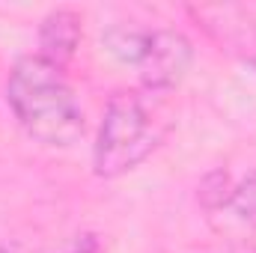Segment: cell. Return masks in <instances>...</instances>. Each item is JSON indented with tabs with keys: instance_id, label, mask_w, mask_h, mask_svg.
I'll use <instances>...</instances> for the list:
<instances>
[{
	"instance_id": "7a4b0ae2",
	"label": "cell",
	"mask_w": 256,
	"mask_h": 253,
	"mask_svg": "<svg viewBox=\"0 0 256 253\" xmlns=\"http://www.w3.org/2000/svg\"><path fill=\"white\" fill-rule=\"evenodd\" d=\"M173 116L164 92L116 90L102 114L92 146V167L102 179H116L143 164L170 134Z\"/></svg>"
},
{
	"instance_id": "ba28073f",
	"label": "cell",
	"mask_w": 256,
	"mask_h": 253,
	"mask_svg": "<svg viewBox=\"0 0 256 253\" xmlns=\"http://www.w3.org/2000/svg\"><path fill=\"white\" fill-rule=\"evenodd\" d=\"M68 253H98V244H96V238H84L74 250H68Z\"/></svg>"
},
{
	"instance_id": "6da1fadb",
	"label": "cell",
	"mask_w": 256,
	"mask_h": 253,
	"mask_svg": "<svg viewBox=\"0 0 256 253\" xmlns=\"http://www.w3.org/2000/svg\"><path fill=\"white\" fill-rule=\"evenodd\" d=\"M6 104L42 146H72L84 137V108L60 66L39 54L18 57L6 80Z\"/></svg>"
},
{
	"instance_id": "5b68a950",
	"label": "cell",
	"mask_w": 256,
	"mask_h": 253,
	"mask_svg": "<svg viewBox=\"0 0 256 253\" xmlns=\"http://www.w3.org/2000/svg\"><path fill=\"white\" fill-rule=\"evenodd\" d=\"M80 36H84V21L74 9L68 6L51 9L39 24V57L66 68L68 60L78 54Z\"/></svg>"
},
{
	"instance_id": "30bf717a",
	"label": "cell",
	"mask_w": 256,
	"mask_h": 253,
	"mask_svg": "<svg viewBox=\"0 0 256 253\" xmlns=\"http://www.w3.org/2000/svg\"><path fill=\"white\" fill-rule=\"evenodd\" d=\"M0 253H12V250H6V248H0Z\"/></svg>"
},
{
	"instance_id": "8992f818",
	"label": "cell",
	"mask_w": 256,
	"mask_h": 253,
	"mask_svg": "<svg viewBox=\"0 0 256 253\" xmlns=\"http://www.w3.org/2000/svg\"><path fill=\"white\" fill-rule=\"evenodd\" d=\"M224 208H230L242 224L256 226V170L248 179H242L238 185L230 188V196H226Z\"/></svg>"
},
{
	"instance_id": "9c48e42d",
	"label": "cell",
	"mask_w": 256,
	"mask_h": 253,
	"mask_svg": "<svg viewBox=\"0 0 256 253\" xmlns=\"http://www.w3.org/2000/svg\"><path fill=\"white\" fill-rule=\"evenodd\" d=\"M230 253H256V250H230Z\"/></svg>"
},
{
	"instance_id": "3957f363",
	"label": "cell",
	"mask_w": 256,
	"mask_h": 253,
	"mask_svg": "<svg viewBox=\"0 0 256 253\" xmlns=\"http://www.w3.org/2000/svg\"><path fill=\"white\" fill-rule=\"evenodd\" d=\"M110 54L137 68L143 90L170 92L176 90L194 63V45L182 30L173 27H126L116 24L104 36Z\"/></svg>"
},
{
	"instance_id": "52a82bcc",
	"label": "cell",
	"mask_w": 256,
	"mask_h": 253,
	"mask_svg": "<svg viewBox=\"0 0 256 253\" xmlns=\"http://www.w3.org/2000/svg\"><path fill=\"white\" fill-rule=\"evenodd\" d=\"M230 188H232L230 173H224V170H212V173L200 182V188H196V200H200L208 212H218V208H224V202H226V196H230Z\"/></svg>"
},
{
	"instance_id": "277c9868",
	"label": "cell",
	"mask_w": 256,
	"mask_h": 253,
	"mask_svg": "<svg viewBox=\"0 0 256 253\" xmlns=\"http://www.w3.org/2000/svg\"><path fill=\"white\" fill-rule=\"evenodd\" d=\"M196 27L226 54L256 66V15L244 6H191Z\"/></svg>"
}]
</instances>
